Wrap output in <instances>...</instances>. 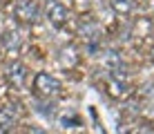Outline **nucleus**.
Instances as JSON below:
<instances>
[{
	"instance_id": "nucleus-9",
	"label": "nucleus",
	"mask_w": 154,
	"mask_h": 134,
	"mask_svg": "<svg viewBox=\"0 0 154 134\" xmlns=\"http://www.w3.org/2000/svg\"><path fill=\"white\" fill-rule=\"evenodd\" d=\"M152 58H154V56H152Z\"/></svg>"
},
{
	"instance_id": "nucleus-7",
	"label": "nucleus",
	"mask_w": 154,
	"mask_h": 134,
	"mask_svg": "<svg viewBox=\"0 0 154 134\" xmlns=\"http://www.w3.org/2000/svg\"><path fill=\"white\" fill-rule=\"evenodd\" d=\"M109 7L116 16H130L136 7V0H109Z\"/></svg>"
},
{
	"instance_id": "nucleus-2",
	"label": "nucleus",
	"mask_w": 154,
	"mask_h": 134,
	"mask_svg": "<svg viewBox=\"0 0 154 134\" xmlns=\"http://www.w3.org/2000/svg\"><path fill=\"white\" fill-rule=\"evenodd\" d=\"M45 18L54 27H63L67 23V7L60 0H45Z\"/></svg>"
},
{
	"instance_id": "nucleus-3",
	"label": "nucleus",
	"mask_w": 154,
	"mask_h": 134,
	"mask_svg": "<svg viewBox=\"0 0 154 134\" xmlns=\"http://www.w3.org/2000/svg\"><path fill=\"white\" fill-rule=\"evenodd\" d=\"M38 14H40V9H38L36 0H18L14 5V16L20 23H34L38 18Z\"/></svg>"
},
{
	"instance_id": "nucleus-8",
	"label": "nucleus",
	"mask_w": 154,
	"mask_h": 134,
	"mask_svg": "<svg viewBox=\"0 0 154 134\" xmlns=\"http://www.w3.org/2000/svg\"><path fill=\"white\" fill-rule=\"evenodd\" d=\"M134 134H154V127H150V125H139L134 130Z\"/></svg>"
},
{
	"instance_id": "nucleus-5",
	"label": "nucleus",
	"mask_w": 154,
	"mask_h": 134,
	"mask_svg": "<svg viewBox=\"0 0 154 134\" xmlns=\"http://www.w3.org/2000/svg\"><path fill=\"white\" fill-rule=\"evenodd\" d=\"M18 114H16V107L11 105H2L0 107V132H9L16 127Z\"/></svg>"
},
{
	"instance_id": "nucleus-6",
	"label": "nucleus",
	"mask_w": 154,
	"mask_h": 134,
	"mask_svg": "<svg viewBox=\"0 0 154 134\" xmlns=\"http://www.w3.org/2000/svg\"><path fill=\"white\" fill-rule=\"evenodd\" d=\"M2 47L7 49V54H11V56H16L20 49V34L18 31H5L2 34Z\"/></svg>"
},
{
	"instance_id": "nucleus-1",
	"label": "nucleus",
	"mask_w": 154,
	"mask_h": 134,
	"mask_svg": "<svg viewBox=\"0 0 154 134\" xmlns=\"http://www.w3.org/2000/svg\"><path fill=\"white\" fill-rule=\"evenodd\" d=\"M34 89H36L38 96H42V98L49 101V98L60 96L63 85H60V80H58L56 76H51V74H47V72H38L36 78H34Z\"/></svg>"
},
{
	"instance_id": "nucleus-4",
	"label": "nucleus",
	"mask_w": 154,
	"mask_h": 134,
	"mask_svg": "<svg viewBox=\"0 0 154 134\" xmlns=\"http://www.w3.org/2000/svg\"><path fill=\"white\" fill-rule=\"evenodd\" d=\"M7 83L16 89L25 87V83H27V67H25L23 63H18V61L11 63V65L7 67Z\"/></svg>"
}]
</instances>
